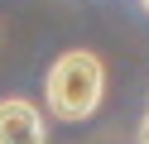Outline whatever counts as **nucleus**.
<instances>
[{
	"label": "nucleus",
	"instance_id": "1",
	"mask_svg": "<svg viewBox=\"0 0 149 144\" xmlns=\"http://www.w3.org/2000/svg\"><path fill=\"white\" fill-rule=\"evenodd\" d=\"M43 91H48V111L58 120H91L101 96H106V67H101L96 53L72 48V53H63L48 67Z\"/></svg>",
	"mask_w": 149,
	"mask_h": 144
},
{
	"label": "nucleus",
	"instance_id": "2",
	"mask_svg": "<svg viewBox=\"0 0 149 144\" xmlns=\"http://www.w3.org/2000/svg\"><path fill=\"white\" fill-rule=\"evenodd\" d=\"M0 144H48V125L24 96L0 101Z\"/></svg>",
	"mask_w": 149,
	"mask_h": 144
},
{
	"label": "nucleus",
	"instance_id": "3",
	"mask_svg": "<svg viewBox=\"0 0 149 144\" xmlns=\"http://www.w3.org/2000/svg\"><path fill=\"white\" fill-rule=\"evenodd\" d=\"M139 144H149V115L139 120Z\"/></svg>",
	"mask_w": 149,
	"mask_h": 144
},
{
	"label": "nucleus",
	"instance_id": "4",
	"mask_svg": "<svg viewBox=\"0 0 149 144\" xmlns=\"http://www.w3.org/2000/svg\"><path fill=\"white\" fill-rule=\"evenodd\" d=\"M139 5H144V10H149V0H139Z\"/></svg>",
	"mask_w": 149,
	"mask_h": 144
}]
</instances>
